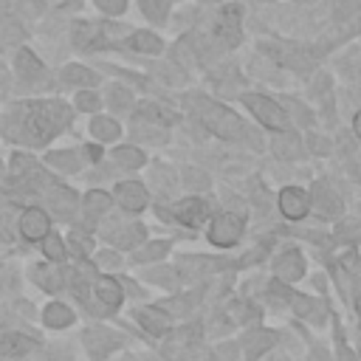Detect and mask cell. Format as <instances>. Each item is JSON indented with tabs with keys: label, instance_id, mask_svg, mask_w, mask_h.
Masks as SVG:
<instances>
[{
	"label": "cell",
	"instance_id": "obj_1",
	"mask_svg": "<svg viewBox=\"0 0 361 361\" xmlns=\"http://www.w3.org/2000/svg\"><path fill=\"white\" fill-rule=\"evenodd\" d=\"M20 118H23L20 133H25V138H31L34 144H42L68 124L71 113H68V104L62 102H34L23 107Z\"/></svg>",
	"mask_w": 361,
	"mask_h": 361
},
{
	"label": "cell",
	"instance_id": "obj_2",
	"mask_svg": "<svg viewBox=\"0 0 361 361\" xmlns=\"http://www.w3.org/2000/svg\"><path fill=\"white\" fill-rule=\"evenodd\" d=\"M189 104L197 110V118L203 121V127H209L214 135H220V138H240V135H245V127H243L240 116L231 113L228 107L214 104L209 99H189Z\"/></svg>",
	"mask_w": 361,
	"mask_h": 361
},
{
	"label": "cell",
	"instance_id": "obj_3",
	"mask_svg": "<svg viewBox=\"0 0 361 361\" xmlns=\"http://www.w3.org/2000/svg\"><path fill=\"white\" fill-rule=\"evenodd\" d=\"M243 104L254 113V118L262 127H268L274 133H290V116L285 113V107L279 102H274V99H268L262 93H245Z\"/></svg>",
	"mask_w": 361,
	"mask_h": 361
},
{
	"label": "cell",
	"instance_id": "obj_4",
	"mask_svg": "<svg viewBox=\"0 0 361 361\" xmlns=\"http://www.w3.org/2000/svg\"><path fill=\"white\" fill-rule=\"evenodd\" d=\"M240 237H243V220H240L237 214H231V212L214 217V223L209 226V240H212V245L228 248V245H234Z\"/></svg>",
	"mask_w": 361,
	"mask_h": 361
},
{
	"label": "cell",
	"instance_id": "obj_5",
	"mask_svg": "<svg viewBox=\"0 0 361 361\" xmlns=\"http://www.w3.org/2000/svg\"><path fill=\"white\" fill-rule=\"evenodd\" d=\"M279 212L288 220H302L310 212V195L299 186H285L279 192Z\"/></svg>",
	"mask_w": 361,
	"mask_h": 361
},
{
	"label": "cell",
	"instance_id": "obj_6",
	"mask_svg": "<svg viewBox=\"0 0 361 361\" xmlns=\"http://www.w3.org/2000/svg\"><path fill=\"white\" fill-rule=\"evenodd\" d=\"M48 228H51V220H48V214L42 212V209H37V206H31V209H25L23 212V217H20V234H23V240H45L48 237Z\"/></svg>",
	"mask_w": 361,
	"mask_h": 361
},
{
	"label": "cell",
	"instance_id": "obj_7",
	"mask_svg": "<svg viewBox=\"0 0 361 361\" xmlns=\"http://www.w3.org/2000/svg\"><path fill=\"white\" fill-rule=\"evenodd\" d=\"M310 209L319 217H336V214H341V197L327 183H316L313 195H310Z\"/></svg>",
	"mask_w": 361,
	"mask_h": 361
},
{
	"label": "cell",
	"instance_id": "obj_8",
	"mask_svg": "<svg viewBox=\"0 0 361 361\" xmlns=\"http://www.w3.org/2000/svg\"><path fill=\"white\" fill-rule=\"evenodd\" d=\"M274 271H276V279H282V282H296V279L305 274V257H302L296 248H288V251L279 254V259L274 262Z\"/></svg>",
	"mask_w": 361,
	"mask_h": 361
},
{
	"label": "cell",
	"instance_id": "obj_9",
	"mask_svg": "<svg viewBox=\"0 0 361 361\" xmlns=\"http://www.w3.org/2000/svg\"><path fill=\"white\" fill-rule=\"evenodd\" d=\"M175 217L183 223V226H203V220L209 217V203H203L200 197H189V200H180L175 206Z\"/></svg>",
	"mask_w": 361,
	"mask_h": 361
},
{
	"label": "cell",
	"instance_id": "obj_10",
	"mask_svg": "<svg viewBox=\"0 0 361 361\" xmlns=\"http://www.w3.org/2000/svg\"><path fill=\"white\" fill-rule=\"evenodd\" d=\"M116 200L127 209V212H141L147 206V189L135 180H124L116 186Z\"/></svg>",
	"mask_w": 361,
	"mask_h": 361
},
{
	"label": "cell",
	"instance_id": "obj_11",
	"mask_svg": "<svg viewBox=\"0 0 361 361\" xmlns=\"http://www.w3.org/2000/svg\"><path fill=\"white\" fill-rule=\"evenodd\" d=\"M217 37L231 48L240 42V6H226L217 20Z\"/></svg>",
	"mask_w": 361,
	"mask_h": 361
},
{
	"label": "cell",
	"instance_id": "obj_12",
	"mask_svg": "<svg viewBox=\"0 0 361 361\" xmlns=\"http://www.w3.org/2000/svg\"><path fill=\"white\" fill-rule=\"evenodd\" d=\"M85 344H87V353H90L93 358H104L118 341H116V336H113L110 330H104V327H93V330L85 333Z\"/></svg>",
	"mask_w": 361,
	"mask_h": 361
},
{
	"label": "cell",
	"instance_id": "obj_13",
	"mask_svg": "<svg viewBox=\"0 0 361 361\" xmlns=\"http://www.w3.org/2000/svg\"><path fill=\"white\" fill-rule=\"evenodd\" d=\"M31 350H34V338H28L23 333H8L0 338V355L3 358H23Z\"/></svg>",
	"mask_w": 361,
	"mask_h": 361
},
{
	"label": "cell",
	"instance_id": "obj_14",
	"mask_svg": "<svg viewBox=\"0 0 361 361\" xmlns=\"http://www.w3.org/2000/svg\"><path fill=\"white\" fill-rule=\"evenodd\" d=\"M96 296H99L107 307H118V305H121V299H124L121 285H118L113 276H107V274H102V276L96 279Z\"/></svg>",
	"mask_w": 361,
	"mask_h": 361
},
{
	"label": "cell",
	"instance_id": "obj_15",
	"mask_svg": "<svg viewBox=\"0 0 361 361\" xmlns=\"http://www.w3.org/2000/svg\"><path fill=\"white\" fill-rule=\"evenodd\" d=\"M135 319H138V324L147 327L152 336H161V333L169 330V316L161 313V310H155V307H144V310H138Z\"/></svg>",
	"mask_w": 361,
	"mask_h": 361
},
{
	"label": "cell",
	"instance_id": "obj_16",
	"mask_svg": "<svg viewBox=\"0 0 361 361\" xmlns=\"http://www.w3.org/2000/svg\"><path fill=\"white\" fill-rule=\"evenodd\" d=\"M73 42L79 48H99L102 42V28L96 23H76L73 28Z\"/></svg>",
	"mask_w": 361,
	"mask_h": 361
},
{
	"label": "cell",
	"instance_id": "obj_17",
	"mask_svg": "<svg viewBox=\"0 0 361 361\" xmlns=\"http://www.w3.org/2000/svg\"><path fill=\"white\" fill-rule=\"evenodd\" d=\"M135 113H138L141 118L158 121V124H172V121H178V116H175L172 110H166V107H161V104H152V102H141V104L135 107Z\"/></svg>",
	"mask_w": 361,
	"mask_h": 361
},
{
	"label": "cell",
	"instance_id": "obj_18",
	"mask_svg": "<svg viewBox=\"0 0 361 361\" xmlns=\"http://www.w3.org/2000/svg\"><path fill=\"white\" fill-rule=\"evenodd\" d=\"M42 319H45L48 327H68V324L73 322V313H71L68 305H62V302H51V305L45 307Z\"/></svg>",
	"mask_w": 361,
	"mask_h": 361
},
{
	"label": "cell",
	"instance_id": "obj_19",
	"mask_svg": "<svg viewBox=\"0 0 361 361\" xmlns=\"http://www.w3.org/2000/svg\"><path fill=\"white\" fill-rule=\"evenodd\" d=\"M130 48H133V51H141V54H161L164 42H161L152 31H135V34L130 37Z\"/></svg>",
	"mask_w": 361,
	"mask_h": 361
},
{
	"label": "cell",
	"instance_id": "obj_20",
	"mask_svg": "<svg viewBox=\"0 0 361 361\" xmlns=\"http://www.w3.org/2000/svg\"><path fill=\"white\" fill-rule=\"evenodd\" d=\"M17 71H20L23 79H39V76H42V62H39L28 48H23V51L17 54Z\"/></svg>",
	"mask_w": 361,
	"mask_h": 361
},
{
	"label": "cell",
	"instance_id": "obj_21",
	"mask_svg": "<svg viewBox=\"0 0 361 361\" xmlns=\"http://www.w3.org/2000/svg\"><path fill=\"white\" fill-rule=\"evenodd\" d=\"M274 152H276L279 158H296V155L302 152V144H299V138H296L293 133H279V135L274 138Z\"/></svg>",
	"mask_w": 361,
	"mask_h": 361
},
{
	"label": "cell",
	"instance_id": "obj_22",
	"mask_svg": "<svg viewBox=\"0 0 361 361\" xmlns=\"http://www.w3.org/2000/svg\"><path fill=\"white\" fill-rule=\"evenodd\" d=\"M90 133L99 138V141H113V138H118V124L113 121V118H107V116H96L93 121H90Z\"/></svg>",
	"mask_w": 361,
	"mask_h": 361
},
{
	"label": "cell",
	"instance_id": "obj_23",
	"mask_svg": "<svg viewBox=\"0 0 361 361\" xmlns=\"http://www.w3.org/2000/svg\"><path fill=\"white\" fill-rule=\"evenodd\" d=\"M144 240V226H124L118 234H110V243L118 248H133Z\"/></svg>",
	"mask_w": 361,
	"mask_h": 361
},
{
	"label": "cell",
	"instance_id": "obj_24",
	"mask_svg": "<svg viewBox=\"0 0 361 361\" xmlns=\"http://www.w3.org/2000/svg\"><path fill=\"white\" fill-rule=\"evenodd\" d=\"M274 333H268V330H259V333H251L248 338H245V353H248V358H257L259 353H265L271 344H274Z\"/></svg>",
	"mask_w": 361,
	"mask_h": 361
},
{
	"label": "cell",
	"instance_id": "obj_25",
	"mask_svg": "<svg viewBox=\"0 0 361 361\" xmlns=\"http://www.w3.org/2000/svg\"><path fill=\"white\" fill-rule=\"evenodd\" d=\"M113 161H116L118 166H124V169H138V166L144 164V152L135 149V147H118V149L113 152Z\"/></svg>",
	"mask_w": 361,
	"mask_h": 361
},
{
	"label": "cell",
	"instance_id": "obj_26",
	"mask_svg": "<svg viewBox=\"0 0 361 361\" xmlns=\"http://www.w3.org/2000/svg\"><path fill=\"white\" fill-rule=\"evenodd\" d=\"M48 200L54 203V209H56V212H62V214H65V212H71V209H73L76 195H73L71 189H65V186H51V189H48Z\"/></svg>",
	"mask_w": 361,
	"mask_h": 361
},
{
	"label": "cell",
	"instance_id": "obj_27",
	"mask_svg": "<svg viewBox=\"0 0 361 361\" xmlns=\"http://www.w3.org/2000/svg\"><path fill=\"white\" fill-rule=\"evenodd\" d=\"M62 79H65L68 85H90L96 76H93L87 68H82V65H68V68L62 71Z\"/></svg>",
	"mask_w": 361,
	"mask_h": 361
},
{
	"label": "cell",
	"instance_id": "obj_28",
	"mask_svg": "<svg viewBox=\"0 0 361 361\" xmlns=\"http://www.w3.org/2000/svg\"><path fill=\"white\" fill-rule=\"evenodd\" d=\"M169 3H172V0H138L141 11H144L149 20H158V23L166 17V11H169Z\"/></svg>",
	"mask_w": 361,
	"mask_h": 361
},
{
	"label": "cell",
	"instance_id": "obj_29",
	"mask_svg": "<svg viewBox=\"0 0 361 361\" xmlns=\"http://www.w3.org/2000/svg\"><path fill=\"white\" fill-rule=\"evenodd\" d=\"M37 282L45 290H59L62 288V274L56 268H37Z\"/></svg>",
	"mask_w": 361,
	"mask_h": 361
},
{
	"label": "cell",
	"instance_id": "obj_30",
	"mask_svg": "<svg viewBox=\"0 0 361 361\" xmlns=\"http://www.w3.org/2000/svg\"><path fill=\"white\" fill-rule=\"evenodd\" d=\"M48 164H54V166H59V169H68V172L79 169L76 152H54V155H48Z\"/></svg>",
	"mask_w": 361,
	"mask_h": 361
},
{
	"label": "cell",
	"instance_id": "obj_31",
	"mask_svg": "<svg viewBox=\"0 0 361 361\" xmlns=\"http://www.w3.org/2000/svg\"><path fill=\"white\" fill-rule=\"evenodd\" d=\"M42 254H45L48 259H62V257H65V245H62V240H59L56 234H48L45 243H42Z\"/></svg>",
	"mask_w": 361,
	"mask_h": 361
},
{
	"label": "cell",
	"instance_id": "obj_32",
	"mask_svg": "<svg viewBox=\"0 0 361 361\" xmlns=\"http://www.w3.org/2000/svg\"><path fill=\"white\" fill-rule=\"evenodd\" d=\"M107 209H110V195H104V192H90L87 195V212L90 214H102Z\"/></svg>",
	"mask_w": 361,
	"mask_h": 361
},
{
	"label": "cell",
	"instance_id": "obj_33",
	"mask_svg": "<svg viewBox=\"0 0 361 361\" xmlns=\"http://www.w3.org/2000/svg\"><path fill=\"white\" fill-rule=\"evenodd\" d=\"M288 302L293 305V310H296L299 316H307V313L313 310V299H310V296H302V293L288 290Z\"/></svg>",
	"mask_w": 361,
	"mask_h": 361
},
{
	"label": "cell",
	"instance_id": "obj_34",
	"mask_svg": "<svg viewBox=\"0 0 361 361\" xmlns=\"http://www.w3.org/2000/svg\"><path fill=\"white\" fill-rule=\"evenodd\" d=\"M166 248H169V243H152V245H147V251H138L135 259H138V262H149V259H155V257H164Z\"/></svg>",
	"mask_w": 361,
	"mask_h": 361
},
{
	"label": "cell",
	"instance_id": "obj_35",
	"mask_svg": "<svg viewBox=\"0 0 361 361\" xmlns=\"http://www.w3.org/2000/svg\"><path fill=\"white\" fill-rule=\"evenodd\" d=\"M76 104H79V110H85V113H96V107H99V99H96V93H90V90H82V93L76 96Z\"/></svg>",
	"mask_w": 361,
	"mask_h": 361
},
{
	"label": "cell",
	"instance_id": "obj_36",
	"mask_svg": "<svg viewBox=\"0 0 361 361\" xmlns=\"http://www.w3.org/2000/svg\"><path fill=\"white\" fill-rule=\"evenodd\" d=\"M68 245H71V248H73L79 257H87V254H90V248H93V243H90L87 237H82V234H71Z\"/></svg>",
	"mask_w": 361,
	"mask_h": 361
},
{
	"label": "cell",
	"instance_id": "obj_37",
	"mask_svg": "<svg viewBox=\"0 0 361 361\" xmlns=\"http://www.w3.org/2000/svg\"><path fill=\"white\" fill-rule=\"evenodd\" d=\"M341 240H355L358 234H361V228H358V223L355 220H344L341 226H338V231H336Z\"/></svg>",
	"mask_w": 361,
	"mask_h": 361
},
{
	"label": "cell",
	"instance_id": "obj_38",
	"mask_svg": "<svg viewBox=\"0 0 361 361\" xmlns=\"http://www.w3.org/2000/svg\"><path fill=\"white\" fill-rule=\"evenodd\" d=\"M96 6L104 11V14H121L127 8V0H96Z\"/></svg>",
	"mask_w": 361,
	"mask_h": 361
},
{
	"label": "cell",
	"instance_id": "obj_39",
	"mask_svg": "<svg viewBox=\"0 0 361 361\" xmlns=\"http://www.w3.org/2000/svg\"><path fill=\"white\" fill-rule=\"evenodd\" d=\"M130 102H133V96H130L124 87H116V90L110 93V107H116V110H118V107H127Z\"/></svg>",
	"mask_w": 361,
	"mask_h": 361
},
{
	"label": "cell",
	"instance_id": "obj_40",
	"mask_svg": "<svg viewBox=\"0 0 361 361\" xmlns=\"http://www.w3.org/2000/svg\"><path fill=\"white\" fill-rule=\"evenodd\" d=\"M310 147H313V152H327V149H330V141L313 135V138H310Z\"/></svg>",
	"mask_w": 361,
	"mask_h": 361
},
{
	"label": "cell",
	"instance_id": "obj_41",
	"mask_svg": "<svg viewBox=\"0 0 361 361\" xmlns=\"http://www.w3.org/2000/svg\"><path fill=\"white\" fill-rule=\"evenodd\" d=\"M344 262H347V268H350V271H353V274L361 279V259H358V257H347Z\"/></svg>",
	"mask_w": 361,
	"mask_h": 361
},
{
	"label": "cell",
	"instance_id": "obj_42",
	"mask_svg": "<svg viewBox=\"0 0 361 361\" xmlns=\"http://www.w3.org/2000/svg\"><path fill=\"white\" fill-rule=\"evenodd\" d=\"M350 175H353L355 183H361V155H355V161H353V166H350Z\"/></svg>",
	"mask_w": 361,
	"mask_h": 361
},
{
	"label": "cell",
	"instance_id": "obj_43",
	"mask_svg": "<svg viewBox=\"0 0 361 361\" xmlns=\"http://www.w3.org/2000/svg\"><path fill=\"white\" fill-rule=\"evenodd\" d=\"M353 133H355V138L361 141V107H358L355 116H353Z\"/></svg>",
	"mask_w": 361,
	"mask_h": 361
},
{
	"label": "cell",
	"instance_id": "obj_44",
	"mask_svg": "<svg viewBox=\"0 0 361 361\" xmlns=\"http://www.w3.org/2000/svg\"><path fill=\"white\" fill-rule=\"evenodd\" d=\"M99 262H102V265H116V262H118V257H116V254H102V257H99Z\"/></svg>",
	"mask_w": 361,
	"mask_h": 361
},
{
	"label": "cell",
	"instance_id": "obj_45",
	"mask_svg": "<svg viewBox=\"0 0 361 361\" xmlns=\"http://www.w3.org/2000/svg\"><path fill=\"white\" fill-rule=\"evenodd\" d=\"M99 152H102L99 147H87V155H90V161H99Z\"/></svg>",
	"mask_w": 361,
	"mask_h": 361
},
{
	"label": "cell",
	"instance_id": "obj_46",
	"mask_svg": "<svg viewBox=\"0 0 361 361\" xmlns=\"http://www.w3.org/2000/svg\"><path fill=\"white\" fill-rule=\"evenodd\" d=\"M355 310H358V316H361V293L355 296Z\"/></svg>",
	"mask_w": 361,
	"mask_h": 361
},
{
	"label": "cell",
	"instance_id": "obj_47",
	"mask_svg": "<svg viewBox=\"0 0 361 361\" xmlns=\"http://www.w3.org/2000/svg\"><path fill=\"white\" fill-rule=\"evenodd\" d=\"M296 3H316V0H296Z\"/></svg>",
	"mask_w": 361,
	"mask_h": 361
}]
</instances>
